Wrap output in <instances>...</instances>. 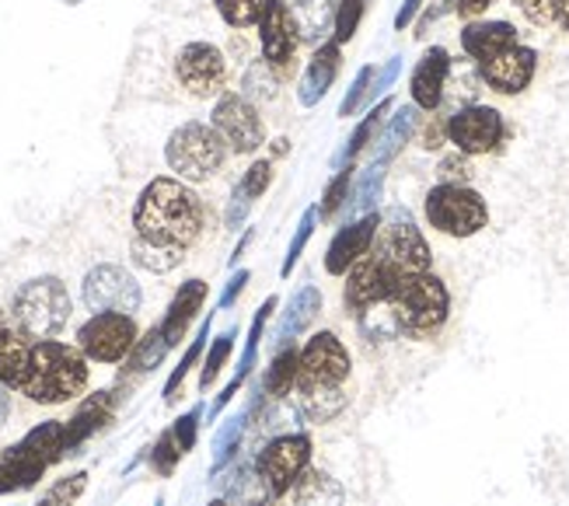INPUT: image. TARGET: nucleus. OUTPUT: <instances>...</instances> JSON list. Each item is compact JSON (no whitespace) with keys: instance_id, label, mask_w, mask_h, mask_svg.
Returning <instances> with one entry per match:
<instances>
[{"instance_id":"f257e3e1","label":"nucleus","mask_w":569,"mask_h":506,"mask_svg":"<svg viewBox=\"0 0 569 506\" xmlns=\"http://www.w3.org/2000/svg\"><path fill=\"white\" fill-rule=\"evenodd\" d=\"M133 227L147 245L186 251L203 231V199L179 179H154L137 199Z\"/></svg>"},{"instance_id":"f03ea898","label":"nucleus","mask_w":569,"mask_h":506,"mask_svg":"<svg viewBox=\"0 0 569 506\" xmlns=\"http://www.w3.org/2000/svg\"><path fill=\"white\" fill-rule=\"evenodd\" d=\"M88 357L81 346H67L57 339H39L32 353L29 381L21 385V395H29L39 405H60L78 398L88 388Z\"/></svg>"},{"instance_id":"7ed1b4c3","label":"nucleus","mask_w":569,"mask_h":506,"mask_svg":"<svg viewBox=\"0 0 569 506\" xmlns=\"http://www.w3.org/2000/svg\"><path fill=\"white\" fill-rule=\"evenodd\" d=\"M391 318L399 325V336L409 339H430L437 336L443 321L451 315V294L443 287L440 276L433 272H416L395 287L388 297Z\"/></svg>"},{"instance_id":"20e7f679","label":"nucleus","mask_w":569,"mask_h":506,"mask_svg":"<svg viewBox=\"0 0 569 506\" xmlns=\"http://www.w3.org/2000/svg\"><path fill=\"white\" fill-rule=\"evenodd\" d=\"M11 318L21 333L32 336L36 343L53 339L70 321V294L57 276H39V280H29L14 294Z\"/></svg>"},{"instance_id":"39448f33","label":"nucleus","mask_w":569,"mask_h":506,"mask_svg":"<svg viewBox=\"0 0 569 506\" xmlns=\"http://www.w3.org/2000/svg\"><path fill=\"white\" fill-rule=\"evenodd\" d=\"M228 143L220 137L213 126L207 122H186L179 126L176 133L168 137V147H164V158H168V168L179 175L186 182H207L213 175L224 168L228 161Z\"/></svg>"},{"instance_id":"423d86ee","label":"nucleus","mask_w":569,"mask_h":506,"mask_svg":"<svg viewBox=\"0 0 569 506\" xmlns=\"http://www.w3.org/2000/svg\"><path fill=\"white\" fill-rule=\"evenodd\" d=\"M370 251L399 276V280H406V276H416V272H430V245L427 238L419 235V227L412 224V217L395 207L381 227H378V238L375 245H370Z\"/></svg>"},{"instance_id":"0eeeda50","label":"nucleus","mask_w":569,"mask_h":506,"mask_svg":"<svg viewBox=\"0 0 569 506\" xmlns=\"http://www.w3.org/2000/svg\"><path fill=\"white\" fill-rule=\"evenodd\" d=\"M427 220L440 235L472 238L489 224L486 199L461 182H440L427 192Z\"/></svg>"},{"instance_id":"6e6552de","label":"nucleus","mask_w":569,"mask_h":506,"mask_svg":"<svg viewBox=\"0 0 569 506\" xmlns=\"http://www.w3.org/2000/svg\"><path fill=\"white\" fill-rule=\"evenodd\" d=\"M311 465V440L305 434H280L256 458V478L266 496H287Z\"/></svg>"},{"instance_id":"1a4fd4ad","label":"nucleus","mask_w":569,"mask_h":506,"mask_svg":"<svg viewBox=\"0 0 569 506\" xmlns=\"http://www.w3.org/2000/svg\"><path fill=\"white\" fill-rule=\"evenodd\" d=\"M137 321L133 315H119V311H102L91 315L81 333H78V346L88 360L94 364H119L127 360L133 346H137Z\"/></svg>"},{"instance_id":"9d476101","label":"nucleus","mask_w":569,"mask_h":506,"mask_svg":"<svg viewBox=\"0 0 569 506\" xmlns=\"http://www.w3.org/2000/svg\"><path fill=\"white\" fill-rule=\"evenodd\" d=\"M84 304L88 311L102 315V311H119V315H133L140 311V284L133 280V276L122 269V266H94L88 276H84Z\"/></svg>"},{"instance_id":"9b49d317","label":"nucleus","mask_w":569,"mask_h":506,"mask_svg":"<svg viewBox=\"0 0 569 506\" xmlns=\"http://www.w3.org/2000/svg\"><path fill=\"white\" fill-rule=\"evenodd\" d=\"M213 130L224 137L234 155H256L266 143V126L259 109L244 95H224L213 106Z\"/></svg>"},{"instance_id":"f8f14e48","label":"nucleus","mask_w":569,"mask_h":506,"mask_svg":"<svg viewBox=\"0 0 569 506\" xmlns=\"http://www.w3.org/2000/svg\"><path fill=\"white\" fill-rule=\"evenodd\" d=\"M350 377V353L332 333H315L301 349L297 388H339Z\"/></svg>"},{"instance_id":"ddd939ff","label":"nucleus","mask_w":569,"mask_h":506,"mask_svg":"<svg viewBox=\"0 0 569 506\" xmlns=\"http://www.w3.org/2000/svg\"><path fill=\"white\" fill-rule=\"evenodd\" d=\"M176 78L179 85L196 98H213L228 85V60L217 46L210 42H189L179 49L176 60Z\"/></svg>"},{"instance_id":"4468645a","label":"nucleus","mask_w":569,"mask_h":506,"mask_svg":"<svg viewBox=\"0 0 569 506\" xmlns=\"http://www.w3.org/2000/svg\"><path fill=\"white\" fill-rule=\"evenodd\" d=\"M507 137L503 116L492 106H465L448 119V140L461 155H492Z\"/></svg>"},{"instance_id":"2eb2a0df","label":"nucleus","mask_w":569,"mask_h":506,"mask_svg":"<svg viewBox=\"0 0 569 506\" xmlns=\"http://www.w3.org/2000/svg\"><path fill=\"white\" fill-rule=\"evenodd\" d=\"M399 284H402L399 276H395L375 251H367V256L346 272V308H350V315H367L370 308H378V304H388V297Z\"/></svg>"},{"instance_id":"dca6fc26","label":"nucleus","mask_w":569,"mask_h":506,"mask_svg":"<svg viewBox=\"0 0 569 506\" xmlns=\"http://www.w3.org/2000/svg\"><path fill=\"white\" fill-rule=\"evenodd\" d=\"M538 70V53L531 46H510L503 53L489 57L479 63V78L486 88H492L497 95H521L525 88H531Z\"/></svg>"},{"instance_id":"f3484780","label":"nucleus","mask_w":569,"mask_h":506,"mask_svg":"<svg viewBox=\"0 0 569 506\" xmlns=\"http://www.w3.org/2000/svg\"><path fill=\"white\" fill-rule=\"evenodd\" d=\"M378 227H381V214H363L360 220L346 224L332 238V245L326 248V272H332V276L350 272L370 251V245H375Z\"/></svg>"},{"instance_id":"a211bd4d","label":"nucleus","mask_w":569,"mask_h":506,"mask_svg":"<svg viewBox=\"0 0 569 506\" xmlns=\"http://www.w3.org/2000/svg\"><path fill=\"white\" fill-rule=\"evenodd\" d=\"M259 42H262V57L269 67H287L297 53V21L293 11L283 0H269L262 18H259Z\"/></svg>"},{"instance_id":"6ab92c4d","label":"nucleus","mask_w":569,"mask_h":506,"mask_svg":"<svg viewBox=\"0 0 569 506\" xmlns=\"http://www.w3.org/2000/svg\"><path fill=\"white\" fill-rule=\"evenodd\" d=\"M451 78V53L443 46H430L423 60L416 63L412 70V81H409V95H412V106L433 112L440 101H443V88H448Z\"/></svg>"},{"instance_id":"aec40b11","label":"nucleus","mask_w":569,"mask_h":506,"mask_svg":"<svg viewBox=\"0 0 569 506\" xmlns=\"http://www.w3.org/2000/svg\"><path fill=\"white\" fill-rule=\"evenodd\" d=\"M339 67H342V49H339V42L332 39L326 46H318L315 57L308 60V70H305L301 85H297V101H301L305 109H315L318 101L329 95V88L336 85Z\"/></svg>"},{"instance_id":"412c9836","label":"nucleus","mask_w":569,"mask_h":506,"mask_svg":"<svg viewBox=\"0 0 569 506\" xmlns=\"http://www.w3.org/2000/svg\"><path fill=\"white\" fill-rule=\"evenodd\" d=\"M112 405H116V391H94L81 409L63 423V450L78 454L98 429L112 419Z\"/></svg>"},{"instance_id":"4be33fe9","label":"nucleus","mask_w":569,"mask_h":506,"mask_svg":"<svg viewBox=\"0 0 569 506\" xmlns=\"http://www.w3.org/2000/svg\"><path fill=\"white\" fill-rule=\"evenodd\" d=\"M32 353H36L32 336H24L14 325V318L8 325H0V385L21 391L32 370Z\"/></svg>"},{"instance_id":"5701e85b","label":"nucleus","mask_w":569,"mask_h":506,"mask_svg":"<svg viewBox=\"0 0 569 506\" xmlns=\"http://www.w3.org/2000/svg\"><path fill=\"white\" fill-rule=\"evenodd\" d=\"M207 294H210V287L203 280H186L179 287V294L171 297L168 311L161 318V336H164L168 346H179L182 343V336H186V328L192 325L196 311H200L203 304H207Z\"/></svg>"},{"instance_id":"b1692460","label":"nucleus","mask_w":569,"mask_h":506,"mask_svg":"<svg viewBox=\"0 0 569 506\" xmlns=\"http://www.w3.org/2000/svg\"><path fill=\"white\" fill-rule=\"evenodd\" d=\"M510 46H517V29L510 21H468L461 29V49L476 63L503 53Z\"/></svg>"},{"instance_id":"393cba45","label":"nucleus","mask_w":569,"mask_h":506,"mask_svg":"<svg viewBox=\"0 0 569 506\" xmlns=\"http://www.w3.org/2000/svg\"><path fill=\"white\" fill-rule=\"evenodd\" d=\"M290 11L305 42H321L329 32H336L339 0H293Z\"/></svg>"},{"instance_id":"a878e982","label":"nucleus","mask_w":569,"mask_h":506,"mask_svg":"<svg viewBox=\"0 0 569 506\" xmlns=\"http://www.w3.org/2000/svg\"><path fill=\"white\" fill-rule=\"evenodd\" d=\"M318 311H321V294H318V287H301V290L290 297V304H287L283 321H280V333H277V343L280 346H290L315 321Z\"/></svg>"},{"instance_id":"bb28decb","label":"nucleus","mask_w":569,"mask_h":506,"mask_svg":"<svg viewBox=\"0 0 569 506\" xmlns=\"http://www.w3.org/2000/svg\"><path fill=\"white\" fill-rule=\"evenodd\" d=\"M416 119H419V109H416V106L395 109V116L388 119L385 133L378 137V147H375V161H378V165H388V161L409 143V137H412V130H416Z\"/></svg>"},{"instance_id":"cd10ccee","label":"nucleus","mask_w":569,"mask_h":506,"mask_svg":"<svg viewBox=\"0 0 569 506\" xmlns=\"http://www.w3.org/2000/svg\"><path fill=\"white\" fill-rule=\"evenodd\" d=\"M290 493L293 506H342V486L326 472H305Z\"/></svg>"},{"instance_id":"c85d7f7f","label":"nucleus","mask_w":569,"mask_h":506,"mask_svg":"<svg viewBox=\"0 0 569 506\" xmlns=\"http://www.w3.org/2000/svg\"><path fill=\"white\" fill-rule=\"evenodd\" d=\"M18 444L29 450L32 458H39L42 465H57L67 454L63 450V423L60 419H46L36 429H29V434H24Z\"/></svg>"},{"instance_id":"c756f323","label":"nucleus","mask_w":569,"mask_h":506,"mask_svg":"<svg viewBox=\"0 0 569 506\" xmlns=\"http://www.w3.org/2000/svg\"><path fill=\"white\" fill-rule=\"evenodd\" d=\"M297 370H301V353H297L293 346H280L277 360L269 364V370L262 377V388L269 391V398L283 401L297 388Z\"/></svg>"},{"instance_id":"7c9ffc66","label":"nucleus","mask_w":569,"mask_h":506,"mask_svg":"<svg viewBox=\"0 0 569 506\" xmlns=\"http://www.w3.org/2000/svg\"><path fill=\"white\" fill-rule=\"evenodd\" d=\"M0 468L8 472V483H11V489L14 493H21V489H32L39 478L46 475V468L49 465H42L39 458H32L29 450H24L21 444H11L4 454H0Z\"/></svg>"},{"instance_id":"2f4dec72","label":"nucleus","mask_w":569,"mask_h":506,"mask_svg":"<svg viewBox=\"0 0 569 506\" xmlns=\"http://www.w3.org/2000/svg\"><path fill=\"white\" fill-rule=\"evenodd\" d=\"M297 405H301V413L311 419V423H332L350 398H346L342 388H297Z\"/></svg>"},{"instance_id":"473e14b6","label":"nucleus","mask_w":569,"mask_h":506,"mask_svg":"<svg viewBox=\"0 0 569 506\" xmlns=\"http://www.w3.org/2000/svg\"><path fill=\"white\" fill-rule=\"evenodd\" d=\"M388 109H391V101H388V98H381L378 106L363 116V122L353 130V137L346 140V147L339 150V158H336V168H339V171H342V168H350V165L357 161L360 150H363L370 140H375V133H378V126H381V119H385V112H388Z\"/></svg>"},{"instance_id":"72a5a7b5","label":"nucleus","mask_w":569,"mask_h":506,"mask_svg":"<svg viewBox=\"0 0 569 506\" xmlns=\"http://www.w3.org/2000/svg\"><path fill=\"white\" fill-rule=\"evenodd\" d=\"M244 426H249V413H238L231 416L224 426L217 429V437H213V465H210V475H220L231 458H234V450L241 447V437H244Z\"/></svg>"},{"instance_id":"f704fd0d","label":"nucleus","mask_w":569,"mask_h":506,"mask_svg":"<svg viewBox=\"0 0 569 506\" xmlns=\"http://www.w3.org/2000/svg\"><path fill=\"white\" fill-rule=\"evenodd\" d=\"M217 315V311H213ZM213 315H207V321L200 325V333H196V339L189 343V349L182 353V360H179V367L168 374V381H164V401H176V395H179V388H182V381L189 377V370L196 367V360L203 357V349H207V339H210V325H213Z\"/></svg>"},{"instance_id":"c9c22d12","label":"nucleus","mask_w":569,"mask_h":506,"mask_svg":"<svg viewBox=\"0 0 569 506\" xmlns=\"http://www.w3.org/2000/svg\"><path fill=\"white\" fill-rule=\"evenodd\" d=\"M168 349H171V346H168L164 336H161V325H154L143 339H137L133 353L127 357V374H151L154 367H161V360H164V353H168Z\"/></svg>"},{"instance_id":"e433bc0d","label":"nucleus","mask_w":569,"mask_h":506,"mask_svg":"<svg viewBox=\"0 0 569 506\" xmlns=\"http://www.w3.org/2000/svg\"><path fill=\"white\" fill-rule=\"evenodd\" d=\"M277 297H266L262 304H259V311H256V318H252V328H249V343H244V357H241V364H238V370H234V377L238 381H244V377L252 374V367H256V360H259V343H262V336H266V321H269V315L277 311Z\"/></svg>"},{"instance_id":"4c0bfd02","label":"nucleus","mask_w":569,"mask_h":506,"mask_svg":"<svg viewBox=\"0 0 569 506\" xmlns=\"http://www.w3.org/2000/svg\"><path fill=\"white\" fill-rule=\"evenodd\" d=\"M186 251H171V248H154L140 238H133V262L147 272H171L176 266H182Z\"/></svg>"},{"instance_id":"58836bf2","label":"nucleus","mask_w":569,"mask_h":506,"mask_svg":"<svg viewBox=\"0 0 569 506\" xmlns=\"http://www.w3.org/2000/svg\"><path fill=\"white\" fill-rule=\"evenodd\" d=\"M234 339H238V328H224L217 339H213V346L207 349V360H203V374H200V388L207 391L217 377H220V370H224V364H228V357H231V349H234Z\"/></svg>"},{"instance_id":"ea45409f","label":"nucleus","mask_w":569,"mask_h":506,"mask_svg":"<svg viewBox=\"0 0 569 506\" xmlns=\"http://www.w3.org/2000/svg\"><path fill=\"white\" fill-rule=\"evenodd\" d=\"M213 4L231 29H249V24H259L269 0H213Z\"/></svg>"},{"instance_id":"a19ab883","label":"nucleus","mask_w":569,"mask_h":506,"mask_svg":"<svg viewBox=\"0 0 569 506\" xmlns=\"http://www.w3.org/2000/svg\"><path fill=\"white\" fill-rule=\"evenodd\" d=\"M381 186H385V165L370 161V165L360 171L357 186H353V207H357V210H363V214H375L370 207H375V202H378Z\"/></svg>"},{"instance_id":"79ce46f5","label":"nucleus","mask_w":569,"mask_h":506,"mask_svg":"<svg viewBox=\"0 0 569 506\" xmlns=\"http://www.w3.org/2000/svg\"><path fill=\"white\" fill-rule=\"evenodd\" d=\"M147 458H151V468H154L161 478H168L171 472L179 468V462H182V447H179L176 434H171V429H164V434L158 437V444L151 447V454H147Z\"/></svg>"},{"instance_id":"37998d69","label":"nucleus","mask_w":569,"mask_h":506,"mask_svg":"<svg viewBox=\"0 0 569 506\" xmlns=\"http://www.w3.org/2000/svg\"><path fill=\"white\" fill-rule=\"evenodd\" d=\"M315 224H318V210L311 207V210H305L301 224H297V235L290 238V248H287V256H283V266H280V276H283V280H287V276L293 272L297 259L305 256V248H308V241H311V235H315Z\"/></svg>"},{"instance_id":"c03bdc74","label":"nucleus","mask_w":569,"mask_h":506,"mask_svg":"<svg viewBox=\"0 0 569 506\" xmlns=\"http://www.w3.org/2000/svg\"><path fill=\"white\" fill-rule=\"evenodd\" d=\"M367 11V0H339V11H336V42H350L360 29V18Z\"/></svg>"},{"instance_id":"a18cd8bd","label":"nucleus","mask_w":569,"mask_h":506,"mask_svg":"<svg viewBox=\"0 0 569 506\" xmlns=\"http://www.w3.org/2000/svg\"><path fill=\"white\" fill-rule=\"evenodd\" d=\"M350 186H353V175H350V168H342V171H336V179L326 186V192H321V207H318V214L321 217H336L339 214V207L346 202V196H350Z\"/></svg>"},{"instance_id":"49530a36","label":"nucleus","mask_w":569,"mask_h":506,"mask_svg":"<svg viewBox=\"0 0 569 506\" xmlns=\"http://www.w3.org/2000/svg\"><path fill=\"white\" fill-rule=\"evenodd\" d=\"M84 489H88V472H73V475L60 478V483L46 493V503L49 506H73L81 499Z\"/></svg>"},{"instance_id":"de8ad7c7","label":"nucleus","mask_w":569,"mask_h":506,"mask_svg":"<svg viewBox=\"0 0 569 506\" xmlns=\"http://www.w3.org/2000/svg\"><path fill=\"white\" fill-rule=\"evenodd\" d=\"M370 81H375V67H360L357 81L350 85V91H346L342 106H339V116L342 119H350L353 112H360V106L367 101V91H370Z\"/></svg>"},{"instance_id":"09e8293b","label":"nucleus","mask_w":569,"mask_h":506,"mask_svg":"<svg viewBox=\"0 0 569 506\" xmlns=\"http://www.w3.org/2000/svg\"><path fill=\"white\" fill-rule=\"evenodd\" d=\"M269 182H273V161H256L249 171H244V179L238 182V189L256 202L269 189Z\"/></svg>"},{"instance_id":"8fccbe9b","label":"nucleus","mask_w":569,"mask_h":506,"mask_svg":"<svg viewBox=\"0 0 569 506\" xmlns=\"http://www.w3.org/2000/svg\"><path fill=\"white\" fill-rule=\"evenodd\" d=\"M200 419H203V405H192V409L186 416L176 419V426H171V434H176L182 454H189L196 447V434H200Z\"/></svg>"},{"instance_id":"3c124183","label":"nucleus","mask_w":569,"mask_h":506,"mask_svg":"<svg viewBox=\"0 0 569 506\" xmlns=\"http://www.w3.org/2000/svg\"><path fill=\"white\" fill-rule=\"evenodd\" d=\"M402 73V57H391L381 70H375V81H370V91H367V101H378L395 81H399Z\"/></svg>"},{"instance_id":"603ef678","label":"nucleus","mask_w":569,"mask_h":506,"mask_svg":"<svg viewBox=\"0 0 569 506\" xmlns=\"http://www.w3.org/2000/svg\"><path fill=\"white\" fill-rule=\"evenodd\" d=\"M517 8H521L525 18L535 21V24H552L556 21V0H517Z\"/></svg>"},{"instance_id":"864d4df0","label":"nucleus","mask_w":569,"mask_h":506,"mask_svg":"<svg viewBox=\"0 0 569 506\" xmlns=\"http://www.w3.org/2000/svg\"><path fill=\"white\" fill-rule=\"evenodd\" d=\"M249 280H252V272H249V269H238V272L231 276V280H228L224 294H220V300H217V311H228L231 304L241 297V290H244V284H249Z\"/></svg>"},{"instance_id":"5fc2aeb1","label":"nucleus","mask_w":569,"mask_h":506,"mask_svg":"<svg viewBox=\"0 0 569 506\" xmlns=\"http://www.w3.org/2000/svg\"><path fill=\"white\" fill-rule=\"evenodd\" d=\"M249 210H252V199L244 196L241 189H234V192H231V202H228V227H231V231H238V227L244 224Z\"/></svg>"},{"instance_id":"6e6d98bb","label":"nucleus","mask_w":569,"mask_h":506,"mask_svg":"<svg viewBox=\"0 0 569 506\" xmlns=\"http://www.w3.org/2000/svg\"><path fill=\"white\" fill-rule=\"evenodd\" d=\"M241 385H244V381H238V377H231V381L224 385V391H220V395H217V401L210 405V413H207V416H210V423H213V419H217L220 413H224V409H228V405H231V398L238 395V388H241Z\"/></svg>"},{"instance_id":"4d7b16f0","label":"nucleus","mask_w":569,"mask_h":506,"mask_svg":"<svg viewBox=\"0 0 569 506\" xmlns=\"http://www.w3.org/2000/svg\"><path fill=\"white\" fill-rule=\"evenodd\" d=\"M419 8H423V0H402V8H399V14H395V29L399 32H406L409 29V21L419 14Z\"/></svg>"},{"instance_id":"13d9d810","label":"nucleus","mask_w":569,"mask_h":506,"mask_svg":"<svg viewBox=\"0 0 569 506\" xmlns=\"http://www.w3.org/2000/svg\"><path fill=\"white\" fill-rule=\"evenodd\" d=\"M497 0H455V8H458V14L461 18H479L482 11H489Z\"/></svg>"},{"instance_id":"bf43d9fd","label":"nucleus","mask_w":569,"mask_h":506,"mask_svg":"<svg viewBox=\"0 0 569 506\" xmlns=\"http://www.w3.org/2000/svg\"><path fill=\"white\" fill-rule=\"evenodd\" d=\"M556 21L569 32V0H556Z\"/></svg>"},{"instance_id":"052dcab7","label":"nucleus","mask_w":569,"mask_h":506,"mask_svg":"<svg viewBox=\"0 0 569 506\" xmlns=\"http://www.w3.org/2000/svg\"><path fill=\"white\" fill-rule=\"evenodd\" d=\"M8 413H11V398H8V388L0 385V426L8 423Z\"/></svg>"},{"instance_id":"680f3d73","label":"nucleus","mask_w":569,"mask_h":506,"mask_svg":"<svg viewBox=\"0 0 569 506\" xmlns=\"http://www.w3.org/2000/svg\"><path fill=\"white\" fill-rule=\"evenodd\" d=\"M252 235H256V231H252V227H249V231H244V235H241V241H238V248H234V256H231V266H234V262H238V259L244 256V248H249Z\"/></svg>"},{"instance_id":"e2e57ef3","label":"nucleus","mask_w":569,"mask_h":506,"mask_svg":"<svg viewBox=\"0 0 569 506\" xmlns=\"http://www.w3.org/2000/svg\"><path fill=\"white\" fill-rule=\"evenodd\" d=\"M4 493H14V489H11V483H8V472L0 468V496H4Z\"/></svg>"},{"instance_id":"0e129e2a","label":"nucleus","mask_w":569,"mask_h":506,"mask_svg":"<svg viewBox=\"0 0 569 506\" xmlns=\"http://www.w3.org/2000/svg\"><path fill=\"white\" fill-rule=\"evenodd\" d=\"M207 506H231V503H228V499H210Z\"/></svg>"},{"instance_id":"69168bd1","label":"nucleus","mask_w":569,"mask_h":506,"mask_svg":"<svg viewBox=\"0 0 569 506\" xmlns=\"http://www.w3.org/2000/svg\"><path fill=\"white\" fill-rule=\"evenodd\" d=\"M249 506H269V503H249Z\"/></svg>"},{"instance_id":"338daca9","label":"nucleus","mask_w":569,"mask_h":506,"mask_svg":"<svg viewBox=\"0 0 569 506\" xmlns=\"http://www.w3.org/2000/svg\"><path fill=\"white\" fill-rule=\"evenodd\" d=\"M36 506H49V503H46V499H42V503H36Z\"/></svg>"},{"instance_id":"774afa93","label":"nucleus","mask_w":569,"mask_h":506,"mask_svg":"<svg viewBox=\"0 0 569 506\" xmlns=\"http://www.w3.org/2000/svg\"><path fill=\"white\" fill-rule=\"evenodd\" d=\"M154 506H164V503H161V499H158V503H154Z\"/></svg>"}]
</instances>
